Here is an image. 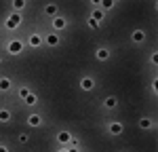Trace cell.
<instances>
[{
	"instance_id": "e0dca14e",
	"label": "cell",
	"mask_w": 158,
	"mask_h": 152,
	"mask_svg": "<svg viewBox=\"0 0 158 152\" xmlns=\"http://www.w3.org/2000/svg\"><path fill=\"white\" fill-rule=\"evenodd\" d=\"M93 19H95V21L99 23V21L103 19V11H95V13H93Z\"/></svg>"
},
{
	"instance_id": "7c38bea8",
	"label": "cell",
	"mask_w": 158,
	"mask_h": 152,
	"mask_svg": "<svg viewBox=\"0 0 158 152\" xmlns=\"http://www.w3.org/2000/svg\"><path fill=\"white\" fill-rule=\"evenodd\" d=\"M6 89H11V80L9 78H0V91H6Z\"/></svg>"
},
{
	"instance_id": "ba28073f",
	"label": "cell",
	"mask_w": 158,
	"mask_h": 152,
	"mask_svg": "<svg viewBox=\"0 0 158 152\" xmlns=\"http://www.w3.org/2000/svg\"><path fill=\"white\" fill-rule=\"evenodd\" d=\"M95 55H97V59H108V57H110V51L108 49H97Z\"/></svg>"
},
{
	"instance_id": "52a82bcc",
	"label": "cell",
	"mask_w": 158,
	"mask_h": 152,
	"mask_svg": "<svg viewBox=\"0 0 158 152\" xmlns=\"http://www.w3.org/2000/svg\"><path fill=\"white\" fill-rule=\"evenodd\" d=\"M27 125H32V127H38V125H40V116H38V114H32V116L27 118Z\"/></svg>"
},
{
	"instance_id": "cb8c5ba5",
	"label": "cell",
	"mask_w": 158,
	"mask_h": 152,
	"mask_svg": "<svg viewBox=\"0 0 158 152\" xmlns=\"http://www.w3.org/2000/svg\"><path fill=\"white\" fill-rule=\"evenodd\" d=\"M0 152H6V148H4V146H0Z\"/></svg>"
},
{
	"instance_id": "d4e9b609",
	"label": "cell",
	"mask_w": 158,
	"mask_h": 152,
	"mask_svg": "<svg viewBox=\"0 0 158 152\" xmlns=\"http://www.w3.org/2000/svg\"><path fill=\"white\" fill-rule=\"evenodd\" d=\"M70 152H78V150H76V148H72V150H70Z\"/></svg>"
},
{
	"instance_id": "277c9868",
	"label": "cell",
	"mask_w": 158,
	"mask_h": 152,
	"mask_svg": "<svg viewBox=\"0 0 158 152\" xmlns=\"http://www.w3.org/2000/svg\"><path fill=\"white\" fill-rule=\"evenodd\" d=\"M57 139H59V144H68V141L72 139V135H70L68 131H61L59 135H57Z\"/></svg>"
},
{
	"instance_id": "7a4b0ae2",
	"label": "cell",
	"mask_w": 158,
	"mask_h": 152,
	"mask_svg": "<svg viewBox=\"0 0 158 152\" xmlns=\"http://www.w3.org/2000/svg\"><path fill=\"white\" fill-rule=\"evenodd\" d=\"M9 53H13V55L21 53V42H19V40H13L11 44H9Z\"/></svg>"
},
{
	"instance_id": "8992f818",
	"label": "cell",
	"mask_w": 158,
	"mask_h": 152,
	"mask_svg": "<svg viewBox=\"0 0 158 152\" xmlns=\"http://www.w3.org/2000/svg\"><path fill=\"white\" fill-rule=\"evenodd\" d=\"M80 87L85 89V91H91V89H93V80H91V78H82V80H80Z\"/></svg>"
},
{
	"instance_id": "ac0fdd59",
	"label": "cell",
	"mask_w": 158,
	"mask_h": 152,
	"mask_svg": "<svg viewBox=\"0 0 158 152\" xmlns=\"http://www.w3.org/2000/svg\"><path fill=\"white\" fill-rule=\"evenodd\" d=\"M106 108H116V99L114 97H108L106 99Z\"/></svg>"
},
{
	"instance_id": "9c48e42d",
	"label": "cell",
	"mask_w": 158,
	"mask_h": 152,
	"mask_svg": "<svg viewBox=\"0 0 158 152\" xmlns=\"http://www.w3.org/2000/svg\"><path fill=\"white\" fill-rule=\"evenodd\" d=\"M143 38H146V34H143L141 30H135V32H133V40H135V42H141Z\"/></svg>"
},
{
	"instance_id": "603a6c76",
	"label": "cell",
	"mask_w": 158,
	"mask_h": 152,
	"mask_svg": "<svg viewBox=\"0 0 158 152\" xmlns=\"http://www.w3.org/2000/svg\"><path fill=\"white\" fill-rule=\"evenodd\" d=\"M89 25H91V27H97L99 23H97V21H95V19H89Z\"/></svg>"
},
{
	"instance_id": "30bf717a",
	"label": "cell",
	"mask_w": 158,
	"mask_h": 152,
	"mask_svg": "<svg viewBox=\"0 0 158 152\" xmlns=\"http://www.w3.org/2000/svg\"><path fill=\"white\" fill-rule=\"evenodd\" d=\"M47 44H51V47L59 44V36H55V34H51V36H47Z\"/></svg>"
},
{
	"instance_id": "9a60e30c",
	"label": "cell",
	"mask_w": 158,
	"mask_h": 152,
	"mask_svg": "<svg viewBox=\"0 0 158 152\" xmlns=\"http://www.w3.org/2000/svg\"><path fill=\"white\" fill-rule=\"evenodd\" d=\"M9 118H11V114H9V110H0V120H4V123H6Z\"/></svg>"
},
{
	"instance_id": "5bb4252c",
	"label": "cell",
	"mask_w": 158,
	"mask_h": 152,
	"mask_svg": "<svg viewBox=\"0 0 158 152\" xmlns=\"http://www.w3.org/2000/svg\"><path fill=\"white\" fill-rule=\"evenodd\" d=\"M44 13H47V15H51V17H53V15H55V13H57V4H49V6H47V9H44Z\"/></svg>"
},
{
	"instance_id": "6da1fadb",
	"label": "cell",
	"mask_w": 158,
	"mask_h": 152,
	"mask_svg": "<svg viewBox=\"0 0 158 152\" xmlns=\"http://www.w3.org/2000/svg\"><path fill=\"white\" fill-rule=\"evenodd\" d=\"M19 23H21V15H19V13H13L11 17H9V21H6V27L13 30V27H17Z\"/></svg>"
},
{
	"instance_id": "3957f363",
	"label": "cell",
	"mask_w": 158,
	"mask_h": 152,
	"mask_svg": "<svg viewBox=\"0 0 158 152\" xmlns=\"http://www.w3.org/2000/svg\"><path fill=\"white\" fill-rule=\"evenodd\" d=\"M65 23H68V21H65L63 17H55V19H53V25H55V30H63V27H65Z\"/></svg>"
},
{
	"instance_id": "ffe728a7",
	"label": "cell",
	"mask_w": 158,
	"mask_h": 152,
	"mask_svg": "<svg viewBox=\"0 0 158 152\" xmlns=\"http://www.w3.org/2000/svg\"><path fill=\"white\" fill-rule=\"evenodd\" d=\"M114 6V0H103V9H112Z\"/></svg>"
},
{
	"instance_id": "2e32d148",
	"label": "cell",
	"mask_w": 158,
	"mask_h": 152,
	"mask_svg": "<svg viewBox=\"0 0 158 152\" xmlns=\"http://www.w3.org/2000/svg\"><path fill=\"white\" fill-rule=\"evenodd\" d=\"M25 103H30V106H34V103H36V95H34V93H30V95L25 97Z\"/></svg>"
},
{
	"instance_id": "7402d4cb",
	"label": "cell",
	"mask_w": 158,
	"mask_h": 152,
	"mask_svg": "<svg viewBox=\"0 0 158 152\" xmlns=\"http://www.w3.org/2000/svg\"><path fill=\"white\" fill-rule=\"evenodd\" d=\"M27 139H30V135H25V133L19 135V141H21V144H27Z\"/></svg>"
},
{
	"instance_id": "4fadbf2b",
	"label": "cell",
	"mask_w": 158,
	"mask_h": 152,
	"mask_svg": "<svg viewBox=\"0 0 158 152\" xmlns=\"http://www.w3.org/2000/svg\"><path fill=\"white\" fill-rule=\"evenodd\" d=\"M139 125L143 127V129H150V127H154V120H150V118H141Z\"/></svg>"
},
{
	"instance_id": "44dd1931",
	"label": "cell",
	"mask_w": 158,
	"mask_h": 152,
	"mask_svg": "<svg viewBox=\"0 0 158 152\" xmlns=\"http://www.w3.org/2000/svg\"><path fill=\"white\" fill-rule=\"evenodd\" d=\"M30 93H32V91H30V89H21V91H19V95H21V97H27V95H30Z\"/></svg>"
},
{
	"instance_id": "484cf974",
	"label": "cell",
	"mask_w": 158,
	"mask_h": 152,
	"mask_svg": "<svg viewBox=\"0 0 158 152\" xmlns=\"http://www.w3.org/2000/svg\"><path fill=\"white\" fill-rule=\"evenodd\" d=\"M59 152H65V150H59Z\"/></svg>"
},
{
	"instance_id": "8fae6325",
	"label": "cell",
	"mask_w": 158,
	"mask_h": 152,
	"mask_svg": "<svg viewBox=\"0 0 158 152\" xmlns=\"http://www.w3.org/2000/svg\"><path fill=\"white\" fill-rule=\"evenodd\" d=\"M40 42H42V38H40V36H36V34L30 36V44H32V47H40Z\"/></svg>"
},
{
	"instance_id": "d6986e66",
	"label": "cell",
	"mask_w": 158,
	"mask_h": 152,
	"mask_svg": "<svg viewBox=\"0 0 158 152\" xmlns=\"http://www.w3.org/2000/svg\"><path fill=\"white\" fill-rule=\"evenodd\" d=\"M13 4H15V9H23V6H25V0H15Z\"/></svg>"
},
{
	"instance_id": "5b68a950",
	"label": "cell",
	"mask_w": 158,
	"mask_h": 152,
	"mask_svg": "<svg viewBox=\"0 0 158 152\" xmlns=\"http://www.w3.org/2000/svg\"><path fill=\"white\" fill-rule=\"evenodd\" d=\"M110 131H112L114 135H120L122 133V125L120 123H112V125H110Z\"/></svg>"
}]
</instances>
